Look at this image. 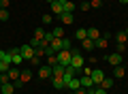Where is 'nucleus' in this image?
Here are the masks:
<instances>
[{"label":"nucleus","instance_id":"obj_1","mask_svg":"<svg viewBox=\"0 0 128 94\" xmlns=\"http://www.w3.org/2000/svg\"><path fill=\"white\" fill-rule=\"evenodd\" d=\"M70 51H73V60H70V66H73L75 71H81V68L86 66V60H83L81 51L75 49V47H70Z\"/></svg>","mask_w":128,"mask_h":94},{"label":"nucleus","instance_id":"obj_2","mask_svg":"<svg viewBox=\"0 0 128 94\" xmlns=\"http://www.w3.org/2000/svg\"><path fill=\"white\" fill-rule=\"evenodd\" d=\"M56 58H58V64H64V66H70V60H73V51L70 49H62L56 54Z\"/></svg>","mask_w":128,"mask_h":94},{"label":"nucleus","instance_id":"obj_3","mask_svg":"<svg viewBox=\"0 0 128 94\" xmlns=\"http://www.w3.org/2000/svg\"><path fill=\"white\" fill-rule=\"evenodd\" d=\"M19 56H22L24 60H32L34 58V47H30V43L22 45V47H19Z\"/></svg>","mask_w":128,"mask_h":94},{"label":"nucleus","instance_id":"obj_4","mask_svg":"<svg viewBox=\"0 0 128 94\" xmlns=\"http://www.w3.org/2000/svg\"><path fill=\"white\" fill-rule=\"evenodd\" d=\"M92 83H94V85H100V81L102 79H105V73H102L100 71V68H92Z\"/></svg>","mask_w":128,"mask_h":94},{"label":"nucleus","instance_id":"obj_5","mask_svg":"<svg viewBox=\"0 0 128 94\" xmlns=\"http://www.w3.org/2000/svg\"><path fill=\"white\" fill-rule=\"evenodd\" d=\"M51 66H47V64H41V68H38V77L41 79H51Z\"/></svg>","mask_w":128,"mask_h":94},{"label":"nucleus","instance_id":"obj_6","mask_svg":"<svg viewBox=\"0 0 128 94\" xmlns=\"http://www.w3.org/2000/svg\"><path fill=\"white\" fill-rule=\"evenodd\" d=\"M51 83H54L56 90H64V88H66V81H64V77H60V75L51 77Z\"/></svg>","mask_w":128,"mask_h":94},{"label":"nucleus","instance_id":"obj_7","mask_svg":"<svg viewBox=\"0 0 128 94\" xmlns=\"http://www.w3.org/2000/svg\"><path fill=\"white\" fill-rule=\"evenodd\" d=\"M58 19L64 24V26H70V24L75 22V15H73V13H60V15H58Z\"/></svg>","mask_w":128,"mask_h":94},{"label":"nucleus","instance_id":"obj_8","mask_svg":"<svg viewBox=\"0 0 128 94\" xmlns=\"http://www.w3.org/2000/svg\"><path fill=\"white\" fill-rule=\"evenodd\" d=\"M100 36H102V32L98 30V28H88V39H90V41H94V43H96Z\"/></svg>","mask_w":128,"mask_h":94},{"label":"nucleus","instance_id":"obj_9","mask_svg":"<svg viewBox=\"0 0 128 94\" xmlns=\"http://www.w3.org/2000/svg\"><path fill=\"white\" fill-rule=\"evenodd\" d=\"M66 88L73 90V92H75V90H79V88H81V77H73V79L66 83Z\"/></svg>","mask_w":128,"mask_h":94},{"label":"nucleus","instance_id":"obj_10","mask_svg":"<svg viewBox=\"0 0 128 94\" xmlns=\"http://www.w3.org/2000/svg\"><path fill=\"white\" fill-rule=\"evenodd\" d=\"M6 75H9V79H11V81H17V79H19V75H22V71H19L17 66H11L9 71H6Z\"/></svg>","mask_w":128,"mask_h":94},{"label":"nucleus","instance_id":"obj_11","mask_svg":"<svg viewBox=\"0 0 128 94\" xmlns=\"http://www.w3.org/2000/svg\"><path fill=\"white\" fill-rule=\"evenodd\" d=\"M15 85H13V81H6V83H2V90H0V94H13L15 92Z\"/></svg>","mask_w":128,"mask_h":94},{"label":"nucleus","instance_id":"obj_12","mask_svg":"<svg viewBox=\"0 0 128 94\" xmlns=\"http://www.w3.org/2000/svg\"><path fill=\"white\" fill-rule=\"evenodd\" d=\"M107 60H109L113 66H118V64H122V54H118V51H115V54H109V56H107Z\"/></svg>","mask_w":128,"mask_h":94},{"label":"nucleus","instance_id":"obj_13","mask_svg":"<svg viewBox=\"0 0 128 94\" xmlns=\"http://www.w3.org/2000/svg\"><path fill=\"white\" fill-rule=\"evenodd\" d=\"M124 75H126V68H124L122 64H118V66H113V79H122Z\"/></svg>","mask_w":128,"mask_h":94},{"label":"nucleus","instance_id":"obj_14","mask_svg":"<svg viewBox=\"0 0 128 94\" xmlns=\"http://www.w3.org/2000/svg\"><path fill=\"white\" fill-rule=\"evenodd\" d=\"M113 83H115V79H113V77H107V75H105V79L100 81V88H105L107 92H109V90L113 88Z\"/></svg>","mask_w":128,"mask_h":94},{"label":"nucleus","instance_id":"obj_15","mask_svg":"<svg viewBox=\"0 0 128 94\" xmlns=\"http://www.w3.org/2000/svg\"><path fill=\"white\" fill-rule=\"evenodd\" d=\"M75 9H77V5H75V2H64L62 5V13H75Z\"/></svg>","mask_w":128,"mask_h":94},{"label":"nucleus","instance_id":"obj_16","mask_svg":"<svg viewBox=\"0 0 128 94\" xmlns=\"http://www.w3.org/2000/svg\"><path fill=\"white\" fill-rule=\"evenodd\" d=\"M75 39H77V41H86L88 39V28H79V30H75Z\"/></svg>","mask_w":128,"mask_h":94},{"label":"nucleus","instance_id":"obj_17","mask_svg":"<svg viewBox=\"0 0 128 94\" xmlns=\"http://www.w3.org/2000/svg\"><path fill=\"white\" fill-rule=\"evenodd\" d=\"M45 34H47V30L43 26H38V28H34V39H38V41H43L45 39Z\"/></svg>","mask_w":128,"mask_h":94},{"label":"nucleus","instance_id":"obj_18","mask_svg":"<svg viewBox=\"0 0 128 94\" xmlns=\"http://www.w3.org/2000/svg\"><path fill=\"white\" fill-rule=\"evenodd\" d=\"M115 41H118V43H124V45H126V41H128V34H126L124 30H118V32H115Z\"/></svg>","mask_w":128,"mask_h":94},{"label":"nucleus","instance_id":"obj_19","mask_svg":"<svg viewBox=\"0 0 128 94\" xmlns=\"http://www.w3.org/2000/svg\"><path fill=\"white\" fill-rule=\"evenodd\" d=\"M96 47H98V49H107V45H109V39H105V36H100V39L96 41Z\"/></svg>","mask_w":128,"mask_h":94},{"label":"nucleus","instance_id":"obj_20","mask_svg":"<svg viewBox=\"0 0 128 94\" xmlns=\"http://www.w3.org/2000/svg\"><path fill=\"white\" fill-rule=\"evenodd\" d=\"M81 47H83V49H86V51H92V49H94V47H96V45H94V41L86 39V41H81Z\"/></svg>","mask_w":128,"mask_h":94},{"label":"nucleus","instance_id":"obj_21","mask_svg":"<svg viewBox=\"0 0 128 94\" xmlns=\"http://www.w3.org/2000/svg\"><path fill=\"white\" fill-rule=\"evenodd\" d=\"M81 85H83V88H92V85H94V83H92V77L90 75H83L81 77Z\"/></svg>","mask_w":128,"mask_h":94},{"label":"nucleus","instance_id":"obj_22","mask_svg":"<svg viewBox=\"0 0 128 94\" xmlns=\"http://www.w3.org/2000/svg\"><path fill=\"white\" fill-rule=\"evenodd\" d=\"M30 79H32V71H22L19 81H24V83H26V81H30Z\"/></svg>","mask_w":128,"mask_h":94},{"label":"nucleus","instance_id":"obj_23","mask_svg":"<svg viewBox=\"0 0 128 94\" xmlns=\"http://www.w3.org/2000/svg\"><path fill=\"white\" fill-rule=\"evenodd\" d=\"M9 17H11L9 9H0V22H9Z\"/></svg>","mask_w":128,"mask_h":94},{"label":"nucleus","instance_id":"obj_24","mask_svg":"<svg viewBox=\"0 0 128 94\" xmlns=\"http://www.w3.org/2000/svg\"><path fill=\"white\" fill-rule=\"evenodd\" d=\"M49 7H51V11H54V13H58V15H60V13H62V5H60L58 0H56V2H51V5H49Z\"/></svg>","mask_w":128,"mask_h":94},{"label":"nucleus","instance_id":"obj_25","mask_svg":"<svg viewBox=\"0 0 128 94\" xmlns=\"http://www.w3.org/2000/svg\"><path fill=\"white\" fill-rule=\"evenodd\" d=\"M51 32H54V36H56V39H64V28H54Z\"/></svg>","mask_w":128,"mask_h":94},{"label":"nucleus","instance_id":"obj_26","mask_svg":"<svg viewBox=\"0 0 128 94\" xmlns=\"http://www.w3.org/2000/svg\"><path fill=\"white\" fill-rule=\"evenodd\" d=\"M58 64V58H56V54L54 56H47V66H56Z\"/></svg>","mask_w":128,"mask_h":94},{"label":"nucleus","instance_id":"obj_27","mask_svg":"<svg viewBox=\"0 0 128 94\" xmlns=\"http://www.w3.org/2000/svg\"><path fill=\"white\" fill-rule=\"evenodd\" d=\"M90 7H94V9H100V7H102V0H90Z\"/></svg>","mask_w":128,"mask_h":94},{"label":"nucleus","instance_id":"obj_28","mask_svg":"<svg viewBox=\"0 0 128 94\" xmlns=\"http://www.w3.org/2000/svg\"><path fill=\"white\" fill-rule=\"evenodd\" d=\"M51 19H54V17H51V15H43V26H49V24H51Z\"/></svg>","mask_w":128,"mask_h":94},{"label":"nucleus","instance_id":"obj_29","mask_svg":"<svg viewBox=\"0 0 128 94\" xmlns=\"http://www.w3.org/2000/svg\"><path fill=\"white\" fill-rule=\"evenodd\" d=\"M30 66H41V58H36V56H34V58L30 60Z\"/></svg>","mask_w":128,"mask_h":94},{"label":"nucleus","instance_id":"obj_30","mask_svg":"<svg viewBox=\"0 0 128 94\" xmlns=\"http://www.w3.org/2000/svg\"><path fill=\"white\" fill-rule=\"evenodd\" d=\"M79 7H81V11H90V9H92V7H90V2H88V0H83V2H81V5H79Z\"/></svg>","mask_w":128,"mask_h":94},{"label":"nucleus","instance_id":"obj_31","mask_svg":"<svg viewBox=\"0 0 128 94\" xmlns=\"http://www.w3.org/2000/svg\"><path fill=\"white\" fill-rule=\"evenodd\" d=\"M94 94H107V90L100 88V85H94Z\"/></svg>","mask_w":128,"mask_h":94},{"label":"nucleus","instance_id":"obj_32","mask_svg":"<svg viewBox=\"0 0 128 94\" xmlns=\"http://www.w3.org/2000/svg\"><path fill=\"white\" fill-rule=\"evenodd\" d=\"M124 49H126V45H124V43H118V47H115V51H118V54H124Z\"/></svg>","mask_w":128,"mask_h":94},{"label":"nucleus","instance_id":"obj_33","mask_svg":"<svg viewBox=\"0 0 128 94\" xmlns=\"http://www.w3.org/2000/svg\"><path fill=\"white\" fill-rule=\"evenodd\" d=\"M38 45H41V41H38V39H34V36H32V41H30V47H38Z\"/></svg>","mask_w":128,"mask_h":94},{"label":"nucleus","instance_id":"obj_34","mask_svg":"<svg viewBox=\"0 0 128 94\" xmlns=\"http://www.w3.org/2000/svg\"><path fill=\"white\" fill-rule=\"evenodd\" d=\"M0 81H2V83H6V81H11V79H9V75H6V73H0Z\"/></svg>","mask_w":128,"mask_h":94},{"label":"nucleus","instance_id":"obj_35","mask_svg":"<svg viewBox=\"0 0 128 94\" xmlns=\"http://www.w3.org/2000/svg\"><path fill=\"white\" fill-rule=\"evenodd\" d=\"M54 39H56V36H54V32H47V34H45V41H47V43H51Z\"/></svg>","mask_w":128,"mask_h":94},{"label":"nucleus","instance_id":"obj_36","mask_svg":"<svg viewBox=\"0 0 128 94\" xmlns=\"http://www.w3.org/2000/svg\"><path fill=\"white\" fill-rule=\"evenodd\" d=\"M73 94H88V88H83V85H81V88H79V90H75Z\"/></svg>","mask_w":128,"mask_h":94},{"label":"nucleus","instance_id":"obj_37","mask_svg":"<svg viewBox=\"0 0 128 94\" xmlns=\"http://www.w3.org/2000/svg\"><path fill=\"white\" fill-rule=\"evenodd\" d=\"M0 9H9V0H0Z\"/></svg>","mask_w":128,"mask_h":94},{"label":"nucleus","instance_id":"obj_38","mask_svg":"<svg viewBox=\"0 0 128 94\" xmlns=\"http://www.w3.org/2000/svg\"><path fill=\"white\" fill-rule=\"evenodd\" d=\"M83 75H92V68L90 66H83Z\"/></svg>","mask_w":128,"mask_h":94},{"label":"nucleus","instance_id":"obj_39","mask_svg":"<svg viewBox=\"0 0 128 94\" xmlns=\"http://www.w3.org/2000/svg\"><path fill=\"white\" fill-rule=\"evenodd\" d=\"M58 2H60V5H64V2H68V0H58Z\"/></svg>","mask_w":128,"mask_h":94},{"label":"nucleus","instance_id":"obj_40","mask_svg":"<svg viewBox=\"0 0 128 94\" xmlns=\"http://www.w3.org/2000/svg\"><path fill=\"white\" fill-rule=\"evenodd\" d=\"M120 2H122V5H128V0H120Z\"/></svg>","mask_w":128,"mask_h":94},{"label":"nucleus","instance_id":"obj_41","mask_svg":"<svg viewBox=\"0 0 128 94\" xmlns=\"http://www.w3.org/2000/svg\"><path fill=\"white\" fill-rule=\"evenodd\" d=\"M0 90H2V81H0Z\"/></svg>","mask_w":128,"mask_h":94},{"label":"nucleus","instance_id":"obj_42","mask_svg":"<svg viewBox=\"0 0 128 94\" xmlns=\"http://www.w3.org/2000/svg\"><path fill=\"white\" fill-rule=\"evenodd\" d=\"M124 32H126V34H128V28H126V30H124Z\"/></svg>","mask_w":128,"mask_h":94},{"label":"nucleus","instance_id":"obj_43","mask_svg":"<svg viewBox=\"0 0 128 94\" xmlns=\"http://www.w3.org/2000/svg\"><path fill=\"white\" fill-rule=\"evenodd\" d=\"M0 56H2V51H0Z\"/></svg>","mask_w":128,"mask_h":94}]
</instances>
